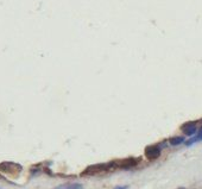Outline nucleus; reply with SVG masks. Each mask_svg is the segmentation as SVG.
I'll return each mask as SVG.
<instances>
[{"mask_svg": "<svg viewBox=\"0 0 202 189\" xmlns=\"http://www.w3.org/2000/svg\"><path fill=\"white\" fill-rule=\"evenodd\" d=\"M200 140H202V127L200 128V131H199V133L195 136L194 138H192V139H189L187 143H185V145H192L194 144V143H196V142H200Z\"/></svg>", "mask_w": 202, "mask_h": 189, "instance_id": "obj_5", "label": "nucleus"}, {"mask_svg": "<svg viewBox=\"0 0 202 189\" xmlns=\"http://www.w3.org/2000/svg\"><path fill=\"white\" fill-rule=\"evenodd\" d=\"M183 142H184V138L183 137H181V136L173 137V138L169 139V143H170V145H173V146H177V145L182 144Z\"/></svg>", "mask_w": 202, "mask_h": 189, "instance_id": "obj_4", "label": "nucleus"}, {"mask_svg": "<svg viewBox=\"0 0 202 189\" xmlns=\"http://www.w3.org/2000/svg\"><path fill=\"white\" fill-rule=\"evenodd\" d=\"M114 189H127V186H118V187H115Z\"/></svg>", "mask_w": 202, "mask_h": 189, "instance_id": "obj_7", "label": "nucleus"}, {"mask_svg": "<svg viewBox=\"0 0 202 189\" xmlns=\"http://www.w3.org/2000/svg\"><path fill=\"white\" fill-rule=\"evenodd\" d=\"M82 184L80 183H70V184H61L55 189H82Z\"/></svg>", "mask_w": 202, "mask_h": 189, "instance_id": "obj_3", "label": "nucleus"}, {"mask_svg": "<svg viewBox=\"0 0 202 189\" xmlns=\"http://www.w3.org/2000/svg\"><path fill=\"white\" fill-rule=\"evenodd\" d=\"M145 156L149 159H156L161 156V146L159 145H150L145 149Z\"/></svg>", "mask_w": 202, "mask_h": 189, "instance_id": "obj_1", "label": "nucleus"}, {"mask_svg": "<svg viewBox=\"0 0 202 189\" xmlns=\"http://www.w3.org/2000/svg\"><path fill=\"white\" fill-rule=\"evenodd\" d=\"M102 169H105V165H101V164H98V165H93V167H89L87 170H86V172L88 174H95V172H99L100 170H102Z\"/></svg>", "mask_w": 202, "mask_h": 189, "instance_id": "obj_6", "label": "nucleus"}, {"mask_svg": "<svg viewBox=\"0 0 202 189\" xmlns=\"http://www.w3.org/2000/svg\"><path fill=\"white\" fill-rule=\"evenodd\" d=\"M182 131L185 136H194L196 133V124L195 123H187L182 126Z\"/></svg>", "mask_w": 202, "mask_h": 189, "instance_id": "obj_2", "label": "nucleus"}, {"mask_svg": "<svg viewBox=\"0 0 202 189\" xmlns=\"http://www.w3.org/2000/svg\"><path fill=\"white\" fill-rule=\"evenodd\" d=\"M0 189H2V188H1V187H0Z\"/></svg>", "mask_w": 202, "mask_h": 189, "instance_id": "obj_8", "label": "nucleus"}]
</instances>
